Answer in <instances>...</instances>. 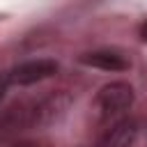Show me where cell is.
<instances>
[{"instance_id":"cell-4","label":"cell","mask_w":147,"mask_h":147,"mask_svg":"<svg viewBox=\"0 0 147 147\" xmlns=\"http://www.w3.org/2000/svg\"><path fill=\"white\" fill-rule=\"evenodd\" d=\"M80 62L87 67L103 69V71H124L129 67V62L115 51H92V53L80 55Z\"/></svg>"},{"instance_id":"cell-3","label":"cell","mask_w":147,"mask_h":147,"mask_svg":"<svg viewBox=\"0 0 147 147\" xmlns=\"http://www.w3.org/2000/svg\"><path fill=\"white\" fill-rule=\"evenodd\" d=\"M138 138V124L131 117H124L115 124H110V129L99 138L96 147H131Z\"/></svg>"},{"instance_id":"cell-2","label":"cell","mask_w":147,"mask_h":147,"mask_svg":"<svg viewBox=\"0 0 147 147\" xmlns=\"http://www.w3.org/2000/svg\"><path fill=\"white\" fill-rule=\"evenodd\" d=\"M55 71H57V62L53 60H28V62L16 64L7 76H9V83L14 85H32L53 76Z\"/></svg>"},{"instance_id":"cell-7","label":"cell","mask_w":147,"mask_h":147,"mask_svg":"<svg viewBox=\"0 0 147 147\" xmlns=\"http://www.w3.org/2000/svg\"><path fill=\"white\" fill-rule=\"evenodd\" d=\"M14 147H37V145H32V142H18V145H14Z\"/></svg>"},{"instance_id":"cell-5","label":"cell","mask_w":147,"mask_h":147,"mask_svg":"<svg viewBox=\"0 0 147 147\" xmlns=\"http://www.w3.org/2000/svg\"><path fill=\"white\" fill-rule=\"evenodd\" d=\"M7 85H9V76H5V74H0V101H2V96H5V92H7Z\"/></svg>"},{"instance_id":"cell-1","label":"cell","mask_w":147,"mask_h":147,"mask_svg":"<svg viewBox=\"0 0 147 147\" xmlns=\"http://www.w3.org/2000/svg\"><path fill=\"white\" fill-rule=\"evenodd\" d=\"M131 103H133V87L124 80H115V83L103 85L94 99V106H96L101 119H110V117L119 115Z\"/></svg>"},{"instance_id":"cell-6","label":"cell","mask_w":147,"mask_h":147,"mask_svg":"<svg viewBox=\"0 0 147 147\" xmlns=\"http://www.w3.org/2000/svg\"><path fill=\"white\" fill-rule=\"evenodd\" d=\"M140 37H142V39H145V41H147V23H145V25H142V28H140Z\"/></svg>"}]
</instances>
